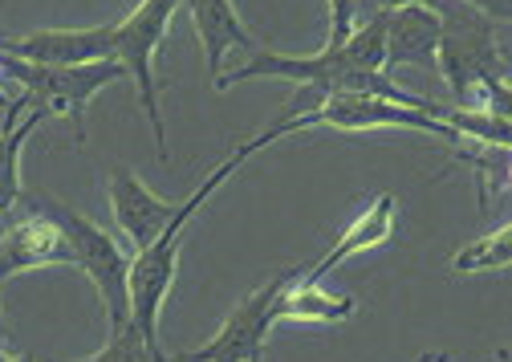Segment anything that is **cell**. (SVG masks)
Wrapping results in <instances>:
<instances>
[{
  "instance_id": "cell-4",
  "label": "cell",
  "mask_w": 512,
  "mask_h": 362,
  "mask_svg": "<svg viewBox=\"0 0 512 362\" xmlns=\"http://www.w3.org/2000/svg\"><path fill=\"white\" fill-rule=\"evenodd\" d=\"M183 0H143V5L122 17L114 25V62L135 78V90H139V102L151 118V131H155V147H159V159L171 163V151H167V131H163V110H159V82H155V53L159 45L167 41L171 33V17Z\"/></svg>"
},
{
  "instance_id": "cell-24",
  "label": "cell",
  "mask_w": 512,
  "mask_h": 362,
  "mask_svg": "<svg viewBox=\"0 0 512 362\" xmlns=\"http://www.w3.org/2000/svg\"><path fill=\"white\" fill-rule=\"evenodd\" d=\"M248 362H261V354H256V358H248Z\"/></svg>"
},
{
  "instance_id": "cell-1",
  "label": "cell",
  "mask_w": 512,
  "mask_h": 362,
  "mask_svg": "<svg viewBox=\"0 0 512 362\" xmlns=\"http://www.w3.org/2000/svg\"><path fill=\"white\" fill-rule=\"evenodd\" d=\"M285 135H293V123H289V118H281V123H277V127H269L261 139H252V143L236 147V151H232V155H228V159H224V163L204 179V184L179 204V212H175V216H171V224L159 232L155 245L139 249V257L131 261V273H126V293H131V322L143 330L147 346L163 350V346H159V314H163V301H167L171 281H175L179 245H183L187 224L200 216V208L220 192V184H228V179L236 175V167H240L248 155H256L261 147H269V143H277V139H285Z\"/></svg>"
},
{
  "instance_id": "cell-10",
  "label": "cell",
  "mask_w": 512,
  "mask_h": 362,
  "mask_svg": "<svg viewBox=\"0 0 512 362\" xmlns=\"http://www.w3.org/2000/svg\"><path fill=\"white\" fill-rule=\"evenodd\" d=\"M435 45H439V9L399 5L387 13V57H382V70H399V66L435 70Z\"/></svg>"
},
{
  "instance_id": "cell-9",
  "label": "cell",
  "mask_w": 512,
  "mask_h": 362,
  "mask_svg": "<svg viewBox=\"0 0 512 362\" xmlns=\"http://www.w3.org/2000/svg\"><path fill=\"white\" fill-rule=\"evenodd\" d=\"M110 212H114V224L126 232V240H131L135 249H147V245H155V240H159V232L171 224L179 204L159 200L131 167L118 163L110 171Z\"/></svg>"
},
{
  "instance_id": "cell-11",
  "label": "cell",
  "mask_w": 512,
  "mask_h": 362,
  "mask_svg": "<svg viewBox=\"0 0 512 362\" xmlns=\"http://www.w3.org/2000/svg\"><path fill=\"white\" fill-rule=\"evenodd\" d=\"M187 9H191V21H196V37L204 45V57H208V82L216 86L224 78V57L232 49L252 53L256 45H252L248 29L240 25L232 0H187Z\"/></svg>"
},
{
  "instance_id": "cell-20",
  "label": "cell",
  "mask_w": 512,
  "mask_h": 362,
  "mask_svg": "<svg viewBox=\"0 0 512 362\" xmlns=\"http://www.w3.org/2000/svg\"><path fill=\"white\" fill-rule=\"evenodd\" d=\"M0 362H33V354H9L5 342H0Z\"/></svg>"
},
{
  "instance_id": "cell-18",
  "label": "cell",
  "mask_w": 512,
  "mask_h": 362,
  "mask_svg": "<svg viewBox=\"0 0 512 362\" xmlns=\"http://www.w3.org/2000/svg\"><path fill=\"white\" fill-rule=\"evenodd\" d=\"M456 5H468L496 25H508V17H512V0H456Z\"/></svg>"
},
{
  "instance_id": "cell-23",
  "label": "cell",
  "mask_w": 512,
  "mask_h": 362,
  "mask_svg": "<svg viewBox=\"0 0 512 362\" xmlns=\"http://www.w3.org/2000/svg\"><path fill=\"white\" fill-rule=\"evenodd\" d=\"M0 342H5V310H0Z\"/></svg>"
},
{
  "instance_id": "cell-16",
  "label": "cell",
  "mask_w": 512,
  "mask_h": 362,
  "mask_svg": "<svg viewBox=\"0 0 512 362\" xmlns=\"http://www.w3.org/2000/svg\"><path fill=\"white\" fill-rule=\"evenodd\" d=\"M82 362H167V354L155 350V346H147L143 330L135 322H126V326H114L110 338H106V346L98 354L82 358Z\"/></svg>"
},
{
  "instance_id": "cell-22",
  "label": "cell",
  "mask_w": 512,
  "mask_h": 362,
  "mask_svg": "<svg viewBox=\"0 0 512 362\" xmlns=\"http://www.w3.org/2000/svg\"><path fill=\"white\" fill-rule=\"evenodd\" d=\"M9 106H13V98H9L5 90H0V110H9Z\"/></svg>"
},
{
  "instance_id": "cell-21",
  "label": "cell",
  "mask_w": 512,
  "mask_h": 362,
  "mask_svg": "<svg viewBox=\"0 0 512 362\" xmlns=\"http://www.w3.org/2000/svg\"><path fill=\"white\" fill-rule=\"evenodd\" d=\"M419 362H452V354H423Z\"/></svg>"
},
{
  "instance_id": "cell-3",
  "label": "cell",
  "mask_w": 512,
  "mask_h": 362,
  "mask_svg": "<svg viewBox=\"0 0 512 362\" xmlns=\"http://www.w3.org/2000/svg\"><path fill=\"white\" fill-rule=\"evenodd\" d=\"M0 74L13 78V82L21 86V94H25L33 106H41L49 118H53V114H57V118H70L78 143H82V135H86V131H82V118H86L90 98H94L102 86L126 78V70H122L118 62L41 66V62H25V57H13V53H5V49H0Z\"/></svg>"
},
{
  "instance_id": "cell-13",
  "label": "cell",
  "mask_w": 512,
  "mask_h": 362,
  "mask_svg": "<svg viewBox=\"0 0 512 362\" xmlns=\"http://www.w3.org/2000/svg\"><path fill=\"white\" fill-rule=\"evenodd\" d=\"M358 310V301L346 293H326L322 285H313L297 273H289L281 297H277V322H301V326H334L350 322Z\"/></svg>"
},
{
  "instance_id": "cell-14",
  "label": "cell",
  "mask_w": 512,
  "mask_h": 362,
  "mask_svg": "<svg viewBox=\"0 0 512 362\" xmlns=\"http://www.w3.org/2000/svg\"><path fill=\"white\" fill-rule=\"evenodd\" d=\"M45 118L49 114L33 106L25 94L13 98V106L5 110V127H0V212H9L21 200V147Z\"/></svg>"
},
{
  "instance_id": "cell-2",
  "label": "cell",
  "mask_w": 512,
  "mask_h": 362,
  "mask_svg": "<svg viewBox=\"0 0 512 362\" xmlns=\"http://www.w3.org/2000/svg\"><path fill=\"white\" fill-rule=\"evenodd\" d=\"M439 9V45L435 70L443 74L460 110H472L480 98L492 114H508V57L496 37V21L480 17L456 0H435Z\"/></svg>"
},
{
  "instance_id": "cell-17",
  "label": "cell",
  "mask_w": 512,
  "mask_h": 362,
  "mask_svg": "<svg viewBox=\"0 0 512 362\" xmlns=\"http://www.w3.org/2000/svg\"><path fill=\"white\" fill-rule=\"evenodd\" d=\"M330 5V41L326 45H338V41H346V33L354 29V0H326Z\"/></svg>"
},
{
  "instance_id": "cell-7",
  "label": "cell",
  "mask_w": 512,
  "mask_h": 362,
  "mask_svg": "<svg viewBox=\"0 0 512 362\" xmlns=\"http://www.w3.org/2000/svg\"><path fill=\"white\" fill-rule=\"evenodd\" d=\"M285 281H289V273L261 289H252L244 301H236L228 310V318L212 342H204L200 350L167 354V362H248L256 354H265V338L277 326V297H281Z\"/></svg>"
},
{
  "instance_id": "cell-8",
  "label": "cell",
  "mask_w": 512,
  "mask_h": 362,
  "mask_svg": "<svg viewBox=\"0 0 512 362\" xmlns=\"http://www.w3.org/2000/svg\"><path fill=\"white\" fill-rule=\"evenodd\" d=\"M45 265H74L70 236L61 232L53 216H25L0 236V285L17 273L45 269Z\"/></svg>"
},
{
  "instance_id": "cell-15",
  "label": "cell",
  "mask_w": 512,
  "mask_h": 362,
  "mask_svg": "<svg viewBox=\"0 0 512 362\" xmlns=\"http://www.w3.org/2000/svg\"><path fill=\"white\" fill-rule=\"evenodd\" d=\"M508 261H512V228L500 224L496 232L480 236L476 245L460 249L452 257V269L456 273H496V269H508Z\"/></svg>"
},
{
  "instance_id": "cell-19",
  "label": "cell",
  "mask_w": 512,
  "mask_h": 362,
  "mask_svg": "<svg viewBox=\"0 0 512 362\" xmlns=\"http://www.w3.org/2000/svg\"><path fill=\"white\" fill-rule=\"evenodd\" d=\"M399 5H435V0H354V17H370V13H391Z\"/></svg>"
},
{
  "instance_id": "cell-12",
  "label": "cell",
  "mask_w": 512,
  "mask_h": 362,
  "mask_svg": "<svg viewBox=\"0 0 512 362\" xmlns=\"http://www.w3.org/2000/svg\"><path fill=\"white\" fill-rule=\"evenodd\" d=\"M391 232H395V196L382 192V196H374V204H370L362 216H354V224L338 236V245H334L322 261H317L309 273H301V277L313 281V285H322L326 273H334L342 261H350V257H358V253H366V249H378L382 240H391Z\"/></svg>"
},
{
  "instance_id": "cell-6",
  "label": "cell",
  "mask_w": 512,
  "mask_h": 362,
  "mask_svg": "<svg viewBox=\"0 0 512 362\" xmlns=\"http://www.w3.org/2000/svg\"><path fill=\"white\" fill-rule=\"evenodd\" d=\"M334 127V131H387V127H407V131H423V135H439L447 143H464L443 118L427 114V110H415V106H399V102H387V98H370V94H330L322 98L309 114H297L293 127L305 131V127Z\"/></svg>"
},
{
  "instance_id": "cell-5",
  "label": "cell",
  "mask_w": 512,
  "mask_h": 362,
  "mask_svg": "<svg viewBox=\"0 0 512 362\" xmlns=\"http://www.w3.org/2000/svg\"><path fill=\"white\" fill-rule=\"evenodd\" d=\"M45 212L61 224V232L70 236L74 249V265L94 281L102 306L110 314V330L131 322V293H126V273H131V261L118 249V240L110 232H102L98 224H90L82 212L66 208V204H45Z\"/></svg>"
}]
</instances>
